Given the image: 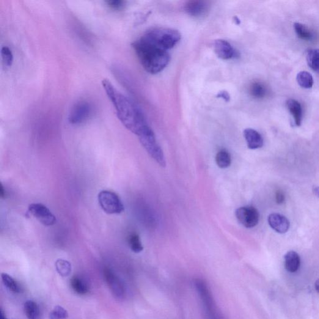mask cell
Here are the masks:
<instances>
[{
  "label": "cell",
  "mask_w": 319,
  "mask_h": 319,
  "mask_svg": "<svg viewBox=\"0 0 319 319\" xmlns=\"http://www.w3.org/2000/svg\"><path fill=\"white\" fill-rule=\"evenodd\" d=\"M217 97L224 99V100L226 101H229L230 100V96L229 95V93H228L227 91L220 92L217 95Z\"/></svg>",
  "instance_id": "obj_31"
},
{
  "label": "cell",
  "mask_w": 319,
  "mask_h": 319,
  "mask_svg": "<svg viewBox=\"0 0 319 319\" xmlns=\"http://www.w3.org/2000/svg\"><path fill=\"white\" fill-rule=\"evenodd\" d=\"M313 192H314L316 196L319 198V186L315 187V188H313Z\"/></svg>",
  "instance_id": "obj_33"
},
{
  "label": "cell",
  "mask_w": 319,
  "mask_h": 319,
  "mask_svg": "<svg viewBox=\"0 0 319 319\" xmlns=\"http://www.w3.org/2000/svg\"><path fill=\"white\" fill-rule=\"evenodd\" d=\"M296 34L300 39L305 41H310L313 38V33L305 24L296 23L294 24Z\"/></svg>",
  "instance_id": "obj_22"
},
{
  "label": "cell",
  "mask_w": 319,
  "mask_h": 319,
  "mask_svg": "<svg viewBox=\"0 0 319 319\" xmlns=\"http://www.w3.org/2000/svg\"><path fill=\"white\" fill-rule=\"evenodd\" d=\"M315 288L316 291H317L319 293V279H318L315 283Z\"/></svg>",
  "instance_id": "obj_34"
},
{
  "label": "cell",
  "mask_w": 319,
  "mask_h": 319,
  "mask_svg": "<svg viewBox=\"0 0 319 319\" xmlns=\"http://www.w3.org/2000/svg\"><path fill=\"white\" fill-rule=\"evenodd\" d=\"M29 213L45 226H53L56 222V217L46 206L40 203H32L28 207Z\"/></svg>",
  "instance_id": "obj_9"
},
{
  "label": "cell",
  "mask_w": 319,
  "mask_h": 319,
  "mask_svg": "<svg viewBox=\"0 0 319 319\" xmlns=\"http://www.w3.org/2000/svg\"><path fill=\"white\" fill-rule=\"evenodd\" d=\"M296 80L299 86L305 89H310L313 86V77L307 71H301L297 75Z\"/></svg>",
  "instance_id": "obj_23"
},
{
  "label": "cell",
  "mask_w": 319,
  "mask_h": 319,
  "mask_svg": "<svg viewBox=\"0 0 319 319\" xmlns=\"http://www.w3.org/2000/svg\"><path fill=\"white\" fill-rule=\"evenodd\" d=\"M284 263L287 271L290 273H295L300 268L301 259L298 253L291 251L285 255Z\"/></svg>",
  "instance_id": "obj_16"
},
{
  "label": "cell",
  "mask_w": 319,
  "mask_h": 319,
  "mask_svg": "<svg viewBox=\"0 0 319 319\" xmlns=\"http://www.w3.org/2000/svg\"><path fill=\"white\" fill-rule=\"evenodd\" d=\"M244 137L247 147L250 149L254 150L263 146L264 140L262 136L252 129H246L244 131Z\"/></svg>",
  "instance_id": "obj_14"
},
{
  "label": "cell",
  "mask_w": 319,
  "mask_h": 319,
  "mask_svg": "<svg viewBox=\"0 0 319 319\" xmlns=\"http://www.w3.org/2000/svg\"><path fill=\"white\" fill-rule=\"evenodd\" d=\"M0 196H1L2 199H5V198L7 196L6 192H5L4 186H3L2 183L1 189H0Z\"/></svg>",
  "instance_id": "obj_32"
},
{
  "label": "cell",
  "mask_w": 319,
  "mask_h": 319,
  "mask_svg": "<svg viewBox=\"0 0 319 319\" xmlns=\"http://www.w3.org/2000/svg\"><path fill=\"white\" fill-rule=\"evenodd\" d=\"M276 200L278 204H282L285 201V195L281 191H277L276 194Z\"/></svg>",
  "instance_id": "obj_30"
},
{
  "label": "cell",
  "mask_w": 319,
  "mask_h": 319,
  "mask_svg": "<svg viewBox=\"0 0 319 319\" xmlns=\"http://www.w3.org/2000/svg\"><path fill=\"white\" fill-rule=\"evenodd\" d=\"M50 317L55 319H67L68 317V313L64 308L57 306L54 307L53 311L50 314Z\"/></svg>",
  "instance_id": "obj_28"
},
{
  "label": "cell",
  "mask_w": 319,
  "mask_h": 319,
  "mask_svg": "<svg viewBox=\"0 0 319 319\" xmlns=\"http://www.w3.org/2000/svg\"><path fill=\"white\" fill-rule=\"evenodd\" d=\"M249 93L252 98L257 100H262L268 95V89L263 82L256 81L252 82L249 87Z\"/></svg>",
  "instance_id": "obj_17"
},
{
  "label": "cell",
  "mask_w": 319,
  "mask_h": 319,
  "mask_svg": "<svg viewBox=\"0 0 319 319\" xmlns=\"http://www.w3.org/2000/svg\"><path fill=\"white\" fill-rule=\"evenodd\" d=\"M104 277L111 293L117 299L124 298L125 288L119 277L109 268L104 269Z\"/></svg>",
  "instance_id": "obj_10"
},
{
  "label": "cell",
  "mask_w": 319,
  "mask_h": 319,
  "mask_svg": "<svg viewBox=\"0 0 319 319\" xmlns=\"http://www.w3.org/2000/svg\"><path fill=\"white\" fill-rule=\"evenodd\" d=\"M133 47L140 62L148 73H161L169 65L170 56L167 51L148 45L140 38L134 42Z\"/></svg>",
  "instance_id": "obj_2"
},
{
  "label": "cell",
  "mask_w": 319,
  "mask_h": 319,
  "mask_svg": "<svg viewBox=\"0 0 319 319\" xmlns=\"http://www.w3.org/2000/svg\"><path fill=\"white\" fill-rule=\"evenodd\" d=\"M99 203L104 212L109 214H119L124 211L122 201L116 194L103 190L98 195Z\"/></svg>",
  "instance_id": "obj_6"
},
{
  "label": "cell",
  "mask_w": 319,
  "mask_h": 319,
  "mask_svg": "<svg viewBox=\"0 0 319 319\" xmlns=\"http://www.w3.org/2000/svg\"><path fill=\"white\" fill-rule=\"evenodd\" d=\"M2 279L5 286H6L8 290L12 291V292L15 293H21L22 290L20 285L10 275L7 273H3L2 274Z\"/></svg>",
  "instance_id": "obj_24"
},
{
  "label": "cell",
  "mask_w": 319,
  "mask_h": 319,
  "mask_svg": "<svg viewBox=\"0 0 319 319\" xmlns=\"http://www.w3.org/2000/svg\"><path fill=\"white\" fill-rule=\"evenodd\" d=\"M70 284L74 292L79 295H85L89 293L87 283L79 276H73L71 279Z\"/></svg>",
  "instance_id": "obj_18"
},
{
  "label": "cell",
  "mask_w": 319,
  "mask_h": 319,
  "mask_svg": "<svg viewBox=\"0 0 319 319\" xmlns=\"http://www.w3.org/2000/svg\"><path fill=\"white\" fill-rule=\"evenodd\" d=\"M102 85L116 112L121 123L137 136H139L148 127L146 120L138 106L127 96L114 86L108 79H104Z\"/></svg>",
  "instance_id": "obj_1"
},
{
  "label": "cell",
  "mask_w": 319,
  "mask_h": 319,
  "mask_svg": "<svg viewBox=\"0 0 319 319\" xmlns=\"http://www.w3.org/2000/svg\"><path fill=\"white\" fill-rule=\"evenodd\" d=\"M194 285L197 292L199 294L200 301L202 302L206 318L222 319L218 309H216L215 302L211 295L210 289L205 280L196 279L195 280Z\"/></svg>",
  "instance_id": "obj_4"
},
{
  "label": "cell",
  "mask_w": 319,
  "mask_h": 319,
  "mask_svg": "<svg viewBox=\"0 0 319 319\" xmlns=\"http://www.w3.org/2000/svg\"><path fill=\"white\" fill-rule=\"evenodd\" d=\"M139 141L145 150L160 166L166 167V161L165 158L163 150L156 141L155 134L152 129L148 126L139 137Z\"/></svg>",
  "instance_id": "obj_5"
},
{
  "label": "cell",
  "mask_w": 319,
  "mask_h": 319,
  "mask_svg": "<svg viewBox=\"0 0 319 319\" xmlns=\"http://www.w3.org/2000/svg\"><path fill=\"white\" fill-rule=\"evenodd\" d=\"M140 39L148 45L167 51L179 42L181 34L174 29L158 27L148 30Z\"/></svg>",
  "instance_id": "obj_3"
},
{
  "label": "cell",
  "mask_w": 319,
  "mask_h": 319,
  "mask_svg": "<svg viewBox=\"0 0 319 319\" xmlns=\"http://www.w3.org/2000/svg\"><path fill=\"white\" fill-rule=\"evenodd\" d=\"M289 111L290 112L293 117L294 122L297 126L301 125L302 117H303V112L301 103L297 100L290 99L286 102Z\"/></svg>",
  "instance_id": "obj_15"
},
{
  "label": "cell",
  "mask_w": 319,
  "mask_h": 319,
  "mask_svg": "<svg viewBox=\"0 0 319 319\" xmlns=\"http://www.w3.org/2000/svg\"><path fill=\"white\" fill-rule=\"evenodd\" d=\"M217 166L221 169H227L232 164V156L226 149H221L217 153L216 155Z\"/></svg>",
  "instance_id": "obj_21"
},
{
  "label": "cell",
  "mask_w": 319,
  "mask_h": 319,
  "mask_svg": "<svg viewBox=\"0 0 319 319\" xmlns=\"http://www.w3.org/2000/svg\"><path fill=\"white\" fill-rule=\"evenodd\" d=\"M129 244L132 251L136 253H139L143 251L142 244L139 236L136 233L132 234L129 238Z\"/></svg>",
  "instance_id": "obj_26"
},
{
  "label": "cell",
  "mask_w": 319,
  "mask_h": 319,
  "mask_svg": "<svg viewBox=\"0 0 319 319\" xmlns=\"http://www.w3.org/2000/svg\"><path fill=\"white\" fill-rule=\"evenodd\" d=\"M107 6L112 10H119L124 7L125 2L122 0H109L106 2Z\"/></svg>",
  "instance_id": "obj_29"
},
{
  "label": "cell",
  "mask_w": 319,
  "mask_h": 319,
  "mask_svg": "<svg viewBox=\"0 0 319 319\" xmlns=\"http://www.w3.org/2000/svg\"><path fill=\"white\" fill-rule=\"evenodd\" d=\"M24 310L27 319L40 318V308L37 302L28 300L24 304Z\"/></svg>",
  "instance_id": "obj_19"
},
{
  "label": "cell",
  "mask_w": 319,
  "mask_h": 319,
  "mask_svg": "<svg viewBox=\"0 0 319 319\" xmlns=\"http://www.w3.org/2000/svg\"><path fill=\"white\" fill-rule=\"evenodd\" d=\"M214 50L219 58L228 60L236 56V51L228 41L217 40L214 43Z\"/></svg>",
  "instance_id": "obj_11"
},
{
  "label": "cell",
  "mask_w": 319,
  "mask_h": 319,
  "mask_svg": "<svg viewBox=\"0 0 319 319\" xmlns=\"http://www.w3.org/2000/svg\"><path fill=\"white\" fill-rule=\"evenodd\" d=\"M50 319H55V318H53L52 317H50Z\"/></svg>",
  "instance_id": "obj_36"
},
{
  "label": "cell",
  "mask_w": 319,
  "mask_h": 319,
  "mask_svg": "<svg viewBox=\"0 0 319 319\" xmlns=\"http://www.w3.org/2000/svg\"><path fill=\"white\" fill-rule=\"evenodd\" d=\"M269 226L279 233H285L290 227V222L285 216L278 213L271 214L268 217Z\"/></svg>",
  "instance_id": "obj_13"
},
{
  "label": "cell",
  "mask_w": 319,
  "mask_h": 319,
  "mask_svg": "<svg viewBox=\"0 0 319 319\" xmlns=\"http://www.w3.org/2000/svg\"><path fill=\"white\" fill-rule=\"evenodd\" d=\"M210 5L205 1H189L186 3L185 10L187 14L195 18H202L207 15Z\"/></svg>",
  "instance_id": "obj_12"
},
{
  "label": "cell",
  "mask_w": 319,
  "mask_h": 319,
  "mask_svg": "<svg viewBox=\"0 0 319 319\" xmlns=\"http://www.w3.org/2000/svg\"><path fill=\"white\" fill-rule=\"evenodd\" d=\"M92 113L91 104L87 101H79L70 110L68 115L69 122L73 125L82 124L89 119Z\"/></svg>",
  "instance_id": "obj_7"
},
{
  "label": "cell",
  "mask_w": 319,
  "mask_h": 319,
  "mask_svg": "<svg viewBox=\"0 0 319 319\" xmlns=\"http://www.w3.org/2000/svg\"><path fill=\"white\" fill-rule=\"evenodd\" d=\"M306 60L308 66L319 73V49H309L306 54Z\"/></svg>",
  "instance_id": "obj_20"
},
{
  "label": "cell",
  "mask_w": 319,
  "mask_h": 319,
  "mask_svg": "<svg viewBox=\"0 0 319 319\" xmlns=\"http://www.w3.org/2000/svg\"><path fill=\"white\" fill-rule=\"evenodd\" d=\"M236 219L239 224L247 228L257 226L260 221V213L253 206H243L235 211Z\"/></svg>",
  "instance_id": "obj_8"
},
{
  "label": "cell",
  "mask_w": 319,
  "mask_h": 319,
  "mask_svg": "<svg viewBox=\"0 0 319 319\" xmlns=\"http://www.w3.org/2000/svg\"><path fill=\"white\" fill-rule=\"evenodd\" d=\"M2 62L5 67H10L12 65L14 60L13 53L9 47L3 46L1 49Z\"/></svg>",
  "instance_id": "obj_27"
},
{
  "label": "cell",
  "mask_w": 319,
  "mask_h": 319,
  "mask_svg": "<svg viewBox=\"0 0 319 319\" xmlns=\"http://www.w3.org/2000/svg\"><path fill=\"white\" fill-rule=\"evenodd\" d=\"M56 271L60 276L67 277L71 273L72 267L69 261L65 260L59 259L56 261L55 263Z\"/></svg>",
  "instance_id": "obj_25"
},
{
  "label": "cell",
  "mask_w": 319,
  "mask_h": 319,
  "mask_svg": "<svg viewBox=\"0 0 319 319\" xmlns=\"http://www.w3.org/2000/svg\"><path fill=\"white\" fill-rule=\"evenodd\" d=\"M0 319H7L2 310H1V312H0Z\"/></svg>",
  "instance_id": "obj_35"
}]
</instances>
